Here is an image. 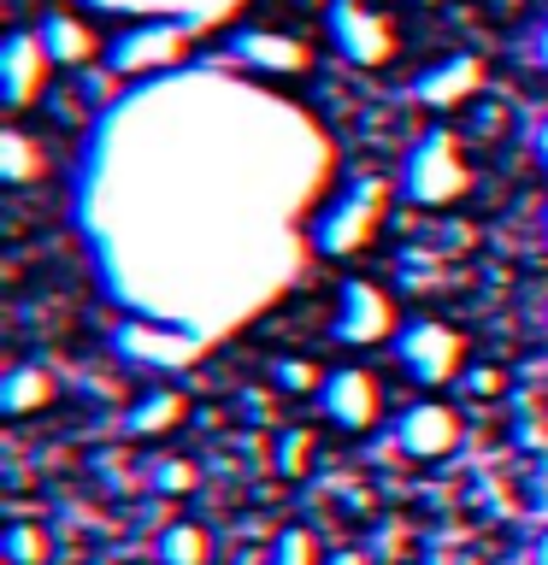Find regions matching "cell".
Returning <instances> with one entry per match:
<instances>
[{
    "label": "cell",
    "mask_w": 548,
    "mask_h": 565,
    "mask_svg": "<svg viewBox=\"0 0 548 565\" xmlns=\"http://www.w3.org/2000/svg\"><path fill=\"white\" fill-rule=\"evenodd\" d=\"M396 360L413 383L424 388H442V383H460V371H466V335L454 324H442V318H413V324H401L396 335Z\"/></svg>",
    "instance_id": "5"
},
{
    "label": "cell",
    "mask_w": 548,
    "mask_h": 565,
    "mask_svg": "<svg viewBox=\"0 0 548 565\" xmlns=\"http://www.w3.org/2000/svg\"><path fill=\"white\" fill-rule=\"evenodd\" d=\"M502 371L495 365H472V371H460V388H466V395H477V401H489V395H502Z\"/></svg>",
    "instance_id": "25"
},
{
    "label": "cell",
    "mask_w": 548,
    "mask_h": 565,
    "mask_svg": "<svg viewBox=\"0 0 548 565\" xmlns=\"http://www.w3.org/2000/svg\"><path fill=\"white\" fill-rule=\"evenodd\" d=\"M330 171L325 130L265 77L166 71L101 113L71 212L124 312L219 342L313 259Z\"/></svg>",
    "instance_id": "1"
},
{
    "label": "cell",
    "mask_w": 548,
    "mask_h": 565,
    "mask_svg": "<svg viewBox=\"0 0 548 565\" xmlns=\"http://www.w3.org/2000/svg\"><path fill=\"white\" fill-rule=\"evenodd\" d=\"M383 212H389V183H383V177H354V183L336 194L325 212H318V224H313V254H330V259L360 254V247L378 242Z\"/></svg>",
    "instance_id": "3"
},
{
    "label": "cell",
    "mask_w": 548,
    "mask_h": 565,
    "mask_svg": "<svg viewBox=\"0 0 548 565\" xmlns=\"http://www.w3.org/2000/svg\"><path fill=\"white\" fill-rule=\"evenodd\" d=\"M148 483H154V494H189L194 483H201V466H194L189 454H166V459H154V471H148Z\"/></svg>",
    "instance_id": "23"
},
{
    "label": "cell",
    "mask_w": 548,
    "mask_h": 565,
    "mask_svg": "<svg viewBox=\"0 0 548 565\" xmlns=\"http://www.w3.org/2000/svg\"><path fill=\"white\" fill-rule=\"evenodd\" d=\"M230 60L247 77H301L313 71V47L289 30H230Z\"/></svg>",
    "instance_id": "11"
},
{
    "label": "cell",
    "mask_w": 548,
    "mask_h": 565,
    "mask_svg": "<svg viewBox=\"0 0 548 565\" xmlns=\"http://www.w3.org/2000/svg\"><path fill=\"white\" fill-rule=\"evenodd\" d=\"M53 395H60V383H53L48 365H30L18 360L7 377H0V413L7 418H30V413H48Z\"/></svg>",
    "instance_id": "16"
},
{
    "label": "cell",
    "mask_w": 548,
    "mask_h": 565,
    "mask_svg": "<svg viewBox=\"0 0 548 565\" xmlns=\"http://www.w3.org/2000/svg\"><path fill=\"white\" fill-rule=\"evenodd\" d=\"M35 35H42V47L53 53V65L77 71L101 53V30L88 24V18L77 12H42V24H35Z\"/></svg>",
    "instance_id": "14"
},
{
    "label": "cell",
    "mask_w": 548,
    "mask_h": 565,
    "mask_svg": "<svg viewBox=\"0 0 548 565\" xmlns=\"http://www.w3.org/2000/svg\"><path fill=\"white\" fill-rule=\"evenodd\" d=\"M325 30H330L336 53H342L348 65H360V71L389 65V60H396V47H401L396 18L378 12V7H366V0H330V7H325Z\"/></svg>",
    "instance_id": "6"
},
{
    "label": "cell",
    "mask_w": 548,
    "mask_h": 565,
    "mask_svg": "<svg viewBox=\"0 0 548 565\" xmlns=\"http://www.w3.org/2000/svg\"><path fill=\"white\" fill-rule=\"evenodd\" d=\"M477 83H484V65H477L472 53H454V60H442V65L424 71L413 95H419L424 106H436V113H449V106H460V100L477 95Z\"/></svg>",
    "instance_id": "15"
},
{
    "label": "cell",
    "mask_w": 548,
    "mask_h": 565,
    "mask_svg": "<svg viewBox=\"0 0 548 565\" xmlns=\"http://www.w3.org/2000/svg\"><path fill=\"white\" fill-rule=\"evenodd\" d=\"M265 565H325V547H318V536L307 524H289V530H277V536H272Z\"/></svg>",
    "instance_id": "21"
},
{
    "label": "cell",
    "mask_w": 548,
    "mask_h": 565,
    "mask_svg": "<svg viewBox=\"0 0 548 565\" xmlns=\"http://www.w3.org/2000/svg\"><path fill=\"white\" fill-rule=\"evenodd\" d=\"M537 65L548 71V18H542V24H537Z\"/></svg>",
    "instance_id": "27"
},
{
    "label": "cell",
    "mask_w": 548,
    "mask_h": 565,
    "mask_svg": "<svg viewBox=\"0 0 548 565\" xmlns=\"http://www.w3.org/2000/svg\"><path fill=\"white\" fill-rule=\"evenodd\" d=\"M95 12H118L130 18V24H141V18H183V24H224V18H236L247 0H88Z\"/></svg>",
    "instance_id": "13"
},
{
    "label": "cell",
    "mask_w": 548,
    "mask_h": 565,
    "mask_svg": "<svg viewBox=\"0 0 548 565\" xmlns=\"http://www.w3.org/2000/svg\"><path fill=\"white\" fill-rule=\"evenodd\" d=\"M313 430H301V424H289V430H277V441H272V466H277V477H307L313 471Z\"/></svg>",
    "instance_id": "22"
},
{
    "label": "cell",
    "mask_w": 548,
    "mask_h": 565,
    "mask_svg": "<svg viewBox=\"0 0 548 565\" xmlns=\"http://www.w3.org/2000/svg\"><path fill=\"white\" fill-rule=\"evenodd\" d=\"M537 159H542V171H548V118L537 124Z\"/></svg>",
    "instance_id": "28"
},
{
    "label": "cell",
    "mask_w": 548,
    "mask_h": 565,
    "mask_svg": "<svg viewBox=\"0 0 548 565\" xmlns=\"http://www.w3.org/2000/svg\"><path fill=\"white\" fill-rule=\"evenodd\" d=\"M212 342L207 335H194L183 324H159V318H124L113 330V353L130 365H148V371H189L201 365V353Z\"/></svg>",
    "instance_id": "7"
},
{
    "label": "cell",
    "mask_w": 548,
    "mask_h": 565,
    "mask_svg": "<svg viewBox=\"0 0 548 565\" xmlns=\"http://www.w3.org/2000/svg\"><path fill=\"white\" fill-rule=\"evenodd\" d=\"M48 77H53V53L42 47L35 30H12L7 47H0V100L7 113H24L48 95Z\"/></svg>",
    "instance_id": "10"
},
{
    "label": "cell",
    "mask_w": 548,
    "mask_h": 565,
    "mask_svg": "<svg viewBox=\"0 0 548 565\" xmlns=\"http://www.w3.org/2000/svg\"><path fill=\"white\" fill-rule=\"evenodd\" d=\"M396 448L407 459H424V466H436V459H449L460 448V413L442 401H413L401 406L396 418Z\"/></svg>",
    "instance_id": "12"
},
{
    "label": "cell",
    "mask_w": 548,
    "mask_h": 565,
    "mask_svg": "<svg viewBox=\"0 0 548 565\" xmlns=\"http://www.w3.org/2000/svg\"><path fill=\"white\" fill-rule=\"evenodd\" d=\"M154 559L159 565H212V530L201 519H171L154 536Z\"/></svg>",
    "instance_id": "17"
},
{
    "label": "cell",
    "mask_w": 548,
    "mask_h": 565,
    "mask_svg": "<svg viewBox=\"0 0 548 565\" xmlns=\"http://www.w3.org/2000/svg\"><path fill=\"white\" fill-rule=\"evenodd\" d=\"M0 559H7V565H48V559H53V536H48V524H35V519H12L7 530H0Z\"/></svg>",
    "instance_id": "20"
},
{
    "label": "cell",
    "mask_w": 548,
    "mask_h": 565,
    "mask_svg": "<svg viewBox=\"0 0 548 565\" xmlns=\"http://www.w3.org/2000/svg\"><path fill=\"white\" fill-rule=\"evenodd\" d=\"M318 413H325L336 430H348V436L371 430V424L383 418V383H378V371H366V365H336V371H325Z\"/></svg>",
    "instance_id": "9"
},
{
    "label": "cell",
    "mask_w": 548,
    "mask_h": 565,
    "mask_svg": "<svg viewBox=\"0 0 548 565\" xmlns=\"http://www.w3.org/2000/svg\"><path fill=\"white\" fill-rule=\"evenodd\" d=\"M272 388H283V395H318V388H325V371L289 353V360H272Z\"/></svg>",
    "instance_id": "24"
},
{
    "label": "cell",
    "mask_w": 548,
    "mask_h": 565,
    "mask_svg": "<svg viewBox=\"0 0 548 565\" xmlns=\"http://www.w3.org/2000/svg\"><path fill=\"white\" fill-rule=\"evenodd\" d=\"M542 236H548V212H542Z\"/></svg>",
    "instance_id": "30"
},
{
    "label": "cell",
    "mask_w": 548,
    "mask_h": 565,
    "mask_svg": "<svg viewBox=\"0 0 548 565\" xmlns=\"http://www.w3.org/2000/svg\"><path fill=\"white\" fill-rule=\"evenodd\" d=\"M42 171H48V148H42L30 130L7 124V130H0V177H7L12 189H24V183H35Z\"/></svg>",
    "instance_id": "18"
},
{
    "label": "cell",
    "mask_w": 548,
    "mask_h": 565,
    "mask_svg": "<svg viewBox=\"0 0 548 565\" xmlns=\"http://www.w3.org/2000/svg\"><path fill=\"white\" fill-rule=\"evenodd\" d=\"M336 342L342 348H378V342H396L401 324H396V300L389 289H378L371 277H348L342 295H336Z\"/></svg>",
    "instance_id": "8"
},
{
    "label": "cell",
    "mask_w": 548,
    "mask_h": 565,
    "mask_svg": "<svg viewBox=\"0 0 548 565\" xmlns=\"http://www.w3.org/2000/svg\"><path fill=\"white\" fill-rule=\"evenodd\" d=\"M530 559H537V565H548V530L537 536V554H530Z\"/></svg>",
    "instance_id": "29"
},
{
    "label": "cell",
    "mask_w": 548,
    "mask_h": 565,
    "mask_svg": "<svg viewBox=\"0 0 548 565\" xmlns=\"http://www.w3.org/2000/svg\"><path fill=\"white\" fill-rule=\"evenodd\" d=\"M472 189V166L454 130H424L401 159V194L413 206H454Z\"/></svg>",
    "instance_id": "4"
},
{
    "label": "cell",
    "mask_w": 548,
    "mask_h": 565,
    "mask_svg": "<svg viewBox=\"0 0 548 565\" xmlns=\"http://www.w3.org/2000/svg\"><path fill=\"white\" fill-rule=\"evenodd\" d=\"M194 35H207L201 24H183V18H141V24L118 30L106 42V71L113 77H166V71H183Z\"/></svg>",
    "instance_id": "2"
},
{
    "label": "cell",
    "mask_w": 548,
    "mask_h": 565,
    "mask_svg": "<svg viewBox=\"0 0 548 565\" xmlns=\"http://www.w3.org/2000/svg\"><path fill=\"white\" fill-rule=\"evenodd\" d=\"M325 565H371V559H366V547H330Z\"/></svg>",
    "instance_id": "26"
},
{
    "label": "cell",
    "mask_w": 548,
    "mask_h": 565,
    "mask_svg": "<svg viewBox=\"0 0 548 565\" xmlns=\"http://www.w3.org/2000/svg\"><path fill=\"white\" fill-rule=\"evenodd\" d=\"M183 395L177 388H154V395H141L130 413H124V430L130 436H159V430H171V424H183Z\"/></svg>",
    "instance_id": "19"
}]
</instances>
